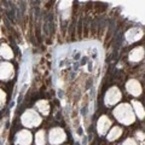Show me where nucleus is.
<instances>
[{
    "label": "nucleus",
    "instance_id": "1",
    "mask_svg": "<svg viewBox=\"0 0 145 145\" xmlns=\"http://www.w3.org/2000/svg\"><path fill=\"white\" fill-rule=\"evenodd\" d=\"M115 115L121 122H123V123H126V125H129V123H133L134 122L133 112H132V110H131V108L128 105H126V104H123V105H121V106H119L116 109Z\"/></svg>",
    "mask_w": 145,
    "mask_h": 145
},
{
    "label": "nucleus",
    "instance_id": "2",
    "mask_svg": "<svg viewBox=\"0 0 145 145\" xmlns=\"http://www.w3.org/2000/svg\"><path fill=\"white\" fill-rule=\"evenodd\" d=\"M127 89H128V92L131 94H133V96H140L142 94V85H140L137 80H131L128 81V84H127Z\"/></svg>",
    "mask_w": 145,
    "mask_h": 145
},
{
    "label": "nucleus",
    "instance_id": "3",
    "mask_svg": "<svg viewBox=\"0 0 145 145\" xmlns=\"http://www.w3.org/2000/svg\"><path fill=\"white\" fill-rule=\"evenodd\" d=\"M65 138L64 133H63L62 129H52L51 134H50V139H51V143H54V144H58L63 142Z\"/></svg>",
    "mask_w": 145,
    "mask_h": 145
},
{
    "label": "nucleus",
    "instance_id": "4",
    "mask_svg": "<svg viewBox=\"0 0 145 145\" xmlns=\"http://www.w3.org/2000/svg\"><path fill=\"white\" fill-rule=\"evenodd\" d=\"M144 57V50L143 47H137L134 48L132 52L129 54V59L133 61V62H139L140 59H143Z\"/></svg>",
    "mask_w": 145,
    "mask_h": 145
},
{
    "label": "nucleus",
    "instance_id": "5",
    "mask_svg": "<svg viewBox=\"0 0 145 145\" xmlns=\"http://www.w3.org/2000/svg\"><path fill=\"white\" fill-rule=\"evenodd\" d=\"M120 97H121V94L119 92V89H117V88H112V91H110V93L106 96L108 104H115L120 99Z\"/></svg>",
    "mask_w": 145,
    "mask_h": 145
},
{
    "label": "nucleus",
    "instance_id": "6",
    "mask_svg": "<svg viewBox=\"0 0 145 145\" xmlns=\"http://www.w3.org/2000/svg\"><path fill=\"white\" fill-rule=\"evenodd\" d=\"M143 36V31L138 29V28H134L132 30L128 31V34H127V39H128V41H135V40L140 39Z\"/></svg>",
    "mask_w": 145,
    "mask_h": 145
},
{
    "label": "nucleus",
    "instance_id": "7",
    "mask_svg": "<svg viewBox=\"0 0 145 145\" xmlns=\"http://www.w3.org/2000/svg\"><path fill=\"white\" fill-rule=\"evenodd\" d=\"M110 126V121H109L105 116H103L101 120H99V123H98V129H99V133L104 134L106 132V129L109 128Z\"/></svg>",
    "mask_w": 145,
    "mask_h": 145
},
{
    "label": "nucleus",
    "instance_id": "8",
    "mask_svg": "<svg viewBox=\"0 0 145 145\" xmlns=\"http://www.w3.org/2000/svg\"><path fill=\"white\" fill-rule=\"evenodd\" d=\"M133 106H134V109H135V112H137V115L140 117V119H144V117H145L144 106H143L138 101H133Z\"/></svg>",
    "mask_w": 145,
    "mask_h": 145
},
{
    "label": "nucleus",
    "instance_id": "9",
    "mask_svg": "<svg viewBox=\"0 0 145 145\" xmlns=\"http://www.w3.org/2000/svg\"><path fill=\"white\" fill-rule=\"evenodd\" d=\"M121 131H122V129H120L119 127H115V128L110 132V134L108 135V139H109V140H114V139H116V138L121 134Z\"/></svg>",
    "mask_w": 145,
    "mask_h": 145
},
{
    "label": "nucleus",
    "instance_id": "10",
    "mask_svg": "<svg viewBox=\"0 0 145 145\" xmlns=\"http://www.w3.org/2000/svg\"><path fill=\"white\" fill-rule=\"evenodd\" d=\"M36 144L38 145H44L45 144V142H44V132H40V133H38V135H36Z\"/></svg>",
    "mask_w": 145,
    "mask_h": 145
},
{
    "label": "nucleus",
    "instance_id": "11",
    "mask_svg": "<svg viewBox=\"0 0 145 145\" xmlns=\"http://www.w3.org/2000/svg\"><path fill=\"white\" fill-rule=\"evenodd\" d=\"M123 145H137V143H135L134 140H132V139H127V142H125Z\"/></svg>",
    "mask_w": 145,
    "mask_h": 145
}]
</instances>
